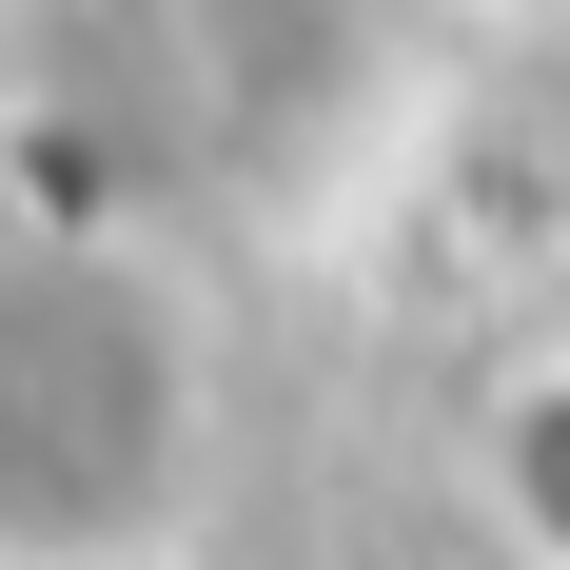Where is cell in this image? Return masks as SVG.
I'll list each match as a JSON object with an SVG mask.
<instances>
[{
  "mask_svg": "<svg viewBox=\"0 0 570 570\" xmlns=\"http://www.w3.org/2000/svg\"><path fill=\"white\" fill-rule=\"evenodd\" d=\"M472 492H492V531H512L531 570H570V354L472 413Z\"/></svg>",
  "mask_w": 570,
  "mask_h": 570,
  "instance_id": "obj_1",
  "label": "cell"
}]
</instances>
